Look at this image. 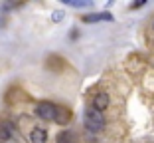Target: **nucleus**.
<instances>
[{"instance_id": "1", "label": "nucleus", "mask_w": 154, "mask_h": 143, "mask_svg": "<svg viewBox=\"0 0 154 143\" xmlns=\"http://www.w3.org/2000/svg\"><path fill=\"white\" fill-rule=\"evenodd\" d=\"M83 125H85L89 131H93V133H99V131L105 129V125H107V119H105L103 111L95 109V107H87L85 111H83Z\"/></svg>"}, {"instance_id": "2", "label": "nucleus", "mask_w": 154, "mask_h": 143, "mask_svg": "<svg viewBox=\"0 0 154 143\" xmlns=\"http://www.w3.org/2000/svg\"><path fill=\"white\" fill-rule=\"evenodd\" d=\"M57 103H54V102H38L36 103V107H34V113H36L40 119H44V121H55V113H57Z\"/></svg>"}, {"instance_id": "3", "label": "nucleus", "mask_w": 154, "mask_h": 143, "mask_svg": "<svg viewBox=\"0 0 154 143\" xmlns=\"http://www.w3.org/2000/svg\"><path fill=\"white\" fill-rule=\"evenodd\" d=\"M0 143H18V129L12 121H0Z\"/></svg>"}, {"instance_id": "4", "label": "nucleus", "mask_w": 154, "mask_h": 143, "mask_svg": "<svg viewBox=\"0 0 154 143\" xmlns=\"http://www.w3.org/2000/svg\"><path fill=\"white\" fill-rule=\"evenodd\" d=\"M81 20L85 24H97V22H115V16L111 12H91V14H83Z\"/></svg>"}, {"instance_id": "5", "label": "nucleus", "mask_w": 154, "mask_h": 143, "mask_svg": "<svg viewBox=\"0 0 154 143\" xmlns=\"http://www.w3.org/2000/svg\"><path fill=\"white\" fill-rule=\"evenodd\" d=\"M69 121H71V109L65 107V106H59L57 107V113H55V121H54V123L65 127V125H69Z\"/></svg>"}, {"instance_id": "6", "label": "nucleus", "mask_w": 154, "mask_h": 143, "mask_svg": "<svg viewBox=\"0 0 154 143\" xmlns=\"http://www.w3.org/2000/svg\"><path fill=\"white\" fill-rule=\"evenodd\" d=\"M109 93H105V92H99L93 96V103H91V107H95V109L99 111H105L107 107H109Z\"/></svg>"}, {"instance_id": "7", "label": "nucleus", "mask_w": 154, "mask_h": 143, "mask_svg": "<svg viewBox=\"0 0 154 143\" xmlns=\"http://www.w3.org/2000/svg\"><path fill=\"white\" fill-rule=\"evenodd\" d=\"M30 141L32 143H48V129L36 125V127L30 131Z\"/></svg>"}, {"instance_id": "8", "label": "nucleus", "mask_w": 154, "mask_h": 143, "mask_svg": "<svg viewBox=\"0 0 154 143\" xmlns=\"http://www.w3.org/2000/svg\"><path fill=\"white\" fill-rule=\"evenodd\" d=\"M65 64H67V62H65L61 56H55V54H51L50 58L45 60V66L50 70H54V72H61V70L65 68Z\"/></svg>"}, {"instance_id": "9", "label": "nucleus", "mask_w": 154, "mask_h": 143, "mask_svg": "<svg viewBox=\"0 0 154 143\" xmlns=\"http://www.w3.org/2000/svg\"><path fill=\"white\" fill-rule=\"evenodd\" d=\"M55 143H77V135L73 133L71 129H63V131H59V133H57Z\"/></svg>"}, {"instance_id": "10", "label": "nucleus", "mask_w": 154, "mask_h": 143, "mask_svg": "<svg viewBox=\"0 0 154 143\" xmlns=\"http://www.w3.org/2000/svg\"><path fill=\"white\" fill-rule=\"evenodd\" d=\"M65 6H71V8H91L95 4L93 0H63Z\"/></svg>"}, {"instance_id": "11", "label": "nucleus", "mask_w": 154, "mask_h": 143, "mask_svg": "<svg viewBox=\"0 0 154 143\" xmlns=\"http://www.w3.org/2000/svg\"><path fill=\"white\" fill-rule=\"evenodd\" d=\"M63 16H65L63 12H59V10H55V12L51 14V20H54V22H61V20H63Z\"/></svg>"}, {"instance_id": "12", "label": "nucleus", "mask_w": 154, "mask_h": 143, "mask_svg": "<svg viewBox=\"0 0 154 143\" xmlns=\"http://www.w3.org/2000/svg\"><path fill=\"white\" fill-rule=\"evenodd\" d=\"M144 4H146V0H140V2H132L131 8H132V10H136V8H140V6H144Z\"/></svg>"}, {"instance_id": "13", "label": "nucleus", "mask_w": 154, "mask_h": 143, "mask_svg": "<svg viewBox=\"0 0 154 143\" xmlns=\"http://www.w3.org/2000/svg\"><path fill=\"white\" fill-rule=\"evenodd\" d=\"M152 28H154V22H152Z\"/></svg>"}]
</instances>
